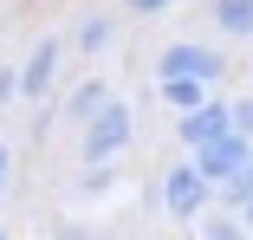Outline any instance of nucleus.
<instances>
[{"instance_id": "17", "label": "nucleus", "mask_w": 253, "mask_h": 240, "mask_svg": "<svg viewBox=\"0 0 253 240\" xmlns=\"http://www.w3.org/2000/svg\"><path fill=\"white\" fill-rule=\"evenodd\" d=\"M7 169H13V156H7V143H0V195H7Z\"/></svg>"}, {"instance_id": "9", "label": "nucleus", "mask_w": 253, "mask_h": 240, "mask_svg": "<svg viewBox=\"0 0 253 240\" xmlns=\"http://www.w3.org/2000/svg\"><path fill=\"white\" fill-rule=\"evenodd\" d=\"M208 13H214V26L227 39H247L253 33V0H208Z\"/></svg>"}, {"instance_id": "1", "label": "nucleus", "mask_w": 253, "mask_h": 240, "mask_svg": "<svg viewBox=\"0 0 253 240\" xmlns=\"http://www.w3.org/2000/svg\"><path fill=\"white\" fill-rule=\"evenodd\" d=\"M130 143H136V111H130L124 98H111L104 111L78 130V162H84V169H111Z\"/></svg>"}, {"instance_id": "4", "label": "nucleus", "mask_w": 253, "mask_h": 240, "mask_svg": "<svg viewBox=\"0 0 253 240\" xmlns=\"http://www.w3.org/2000/svg\"><path fill=\"white\" fill-rule=\"evenodd\" d=\"M195 162H201V175H208V182H214V195H221V188H234V182L253 169V143L234 130V136L208 143V150H195Z\"/></svg>"}, {"instance_id": "16", "label": "nucleus", "mask_w": 253, "mask_h": 240, "mask_svg": "<svg viewBox=\"0 0 253 240\" xmlns=\"http://www.w3.org/2000/svg\"><path fill=\"white\" fill-rule=\"evenodd\" d=\"M175 0H130V13H143V20H156V13H169Z\"/></svg>"}, {"instance_id": "5", "label": "nucleus", "mask_w": 253, "mask_h": 240, "mask_svg": "<svg viewBox=\"0 0 253 240\" xmlns=\"http://www.w3.org/2000/svg\"><path fill=\"white\" fill-rule=\"evenodd\" d=\"M59 65H65V39H59V33L33 39V52L20 59V91H26V104H39L45 91L59 84Z\"/></svg>"}, {"instance_id": "18", "label": "nucleus", "mask_w": 253, "mask_h": 240, "mask_svg": "<svg viewBox=\"0 0 253 240\" xmlns=\"http://www.w3.org/2000/svg\"><path fill=\"white\" fill-rule=\"evenodd\" d=\"M240 221H247V234H253V201H247V208H240Z\"/></svg>"}, {"instance_id": "13", "label": "nucleus", "mask_w": 253, "mask_h": 240, "mask_svg": "<svg viewBox=\"0 0 253 240\" xmlns=\"http://www.w3.org/2000/svg\"><path fill=\"white\" fill-rule=\"evenodd\" d=\"M111 182H117V169H84L78 175V195H104Z\"/></svg>"}, {"instance_id": "19", "label": "nucleus", "mask_w": 253, "mask_h": 240, "mask_svg": "<svg viewBox=\"0 0 253 240\" xmlns=\"http://www.w3.org/2000/svg\"><path fill=\"white\" fill-rule=\"evenodd\" d=\"M0 240H7V227H0Z\"/></svg>"}, {"instance_id": "6", "label": "nucleus", "mask_w": 253, "mask_h": 240, "mask_svg": "<svg viewBox=\"0 0 253 240\" xmlns=\"http://www.w3.org/2000/svg\"><path fill=\"white\" fill-rule=\"evenodd\" d=\"M175 136H182V150H188V156H195V150H208V143H221V136H234V104L208 98L201 111L175 117Z\"/></svg>"}, {"instance_id": "7", "label": "nucleus", "mask_w": 253, "mask_h": 240, "mask_svg": "<svg viewBox=\"0 0 253 240\" xmlns=\"http://www.w3.org/2000/svg\"><path fill=\"white\" fill-rule=\"evenodd\" d=\"M104 104H111V84H104V78H78V84L65 91V117H72L78 130H84L97 111H104Z\"/></svg>"}, {"instance_id": "11", "label": "nucleus", "mask_w": 253, "mask_h": 240, "mask_svg": "<svg viewBox=\"0 0 253 240\" xmlns=\"http://www.w3.org/2000/svg\"><path fill=\"white\" fill-rule=\"evenodd\" d=\"M195 240H253V234H247L240 214H208V221L195 227Z\"/></svg>"}, {"instance_id": "10", "label": "nucleus", "mask_w": 253, "mask_h": 240, "mask_svg": "<svg viewBox=\"0 0 253 240\" xmlns=\"http://www.w3.org/2000/svg\"><path fill=\"white\" fill-rule=\"evenodd\" d=\"M163 104H169L175 117H188V111L208 104V84H195V78H169V84H163Z\"/></svg>"}, {"instance_id": "14", "label": "nucleus", "mask_w": 253, "mask_h": 240, "mask_svg": "<svg viewBox=\"0 0 253 240\" xmlns=\"http://www.w3.org/2000/svg\"><path fill=\"white\" fill-rule=\"evenodd\" d=\"M234 130L253 143V98H234Z\"/></svg>"}, {"instance_id": "8", "label": "nucleus", "mask_w": 253, "mask_h": 240, "mask_svg": "<svg viewBox=\"0 0 253 240\" xmlns=\"http://www.w3.org/2000/svg\"><path fill=\"white\" fill-rule=\"evenodd\" d=\"M72 39H78V59H97V52H104V45L117 39V20H111V13H84Z\"/></svg>"}, {"instance_id": "3", "label": "nucleus", "mask_w": 253, "mask_h": 240, "mask_svg": "<svg viewBox=\"0 0 253 240\" xmlns=\"http://www.w3.org/2000/svg\"><path fill=\"white\" fill-rule=\"evenodd\" d=\"M169 78H195V84H221L227 78V59L214 52V45H201V39H175V45H163V59H156V84H169Z\"/></svg>"}, {"instance_id": "15", "label": "nucleus", "mask_w": 253, "mask_h": 240, "mask_svg": "<svg viewBox=\"0 0 253 240\" xmlns=\"http://www.w3.org/2000/svg\"><path fill=\"white\" fill-rule=\"evenodd\" d=\"M52 240H97V234H91L84 221H59V227H52Z\"/></svg>"}, {"instance_id": "2", "label": "nucleus", "mask_w": 253, "mask_h": 240, "mask_svg": "<svg viewBox=\"0 0 253 240\" xmlns=\"http://www.w3.org/2000/svg\"><path fill=\"white\" fill-rule=\"evenodd\" d=\"M156 201H163V214H169V221L201 227V221H208V201H214V182L201 175V162H195V156H188V162H169V169H163V182H156Z\"/></svg>"}, {"instance_id": "12", "label": "nucleus", "mask_w": 253, "mask_h": 240, "mask_svg": "<svg viewBox=\"0 0 253 240\" xmlns=\"http://www.w3.org/2000/svg\"><path fill=\"white\" fill-rule=\"evenodd\" d=\"M7 104H26V91H20V65H0V111Z\"/></svg>"}]
</instances>
